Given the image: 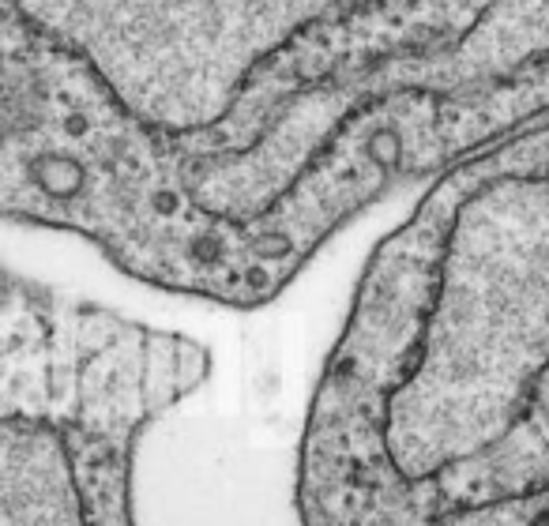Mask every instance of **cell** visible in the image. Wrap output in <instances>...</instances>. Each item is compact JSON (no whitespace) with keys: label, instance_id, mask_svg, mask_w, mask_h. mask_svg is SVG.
<instances>
[{"label":"cell","instance_id":"cell-1","mask_svg":"<svg viewBox=\"0 0 549 526\" xmlns=\"http://www.w3.org/2000/svg\"><path fill=\"white\" fill-rule=\"evenodd\" d=\"M489 4L493 0H380L343 19L316 23L252 72L245 102L234 113L237 124H222V132L237 128V140L245 136L249 143L264 124L260 117L267 109H286V102L298 94V83L316 87L324 79L350 76L380 61L433 53L467 34Z\"/></svg>","mask_w":549,"mask_h":526}]
</instances>
